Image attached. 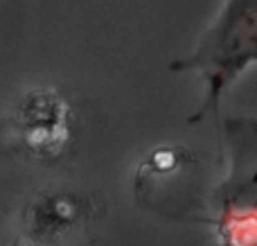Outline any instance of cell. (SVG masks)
I'll list each match as a JSON object with an SVG mask.
<instances>
[{
	"mask_svg": "<svg viewBox=\"0 0 257 246\" xmlns=\"http://www.w3.org/2000/svg\"><path fill=\"white\" fill-rule=\"evenodd\" d=\"M257 66V0H223L194 50L169 63L172 72H194L203 81V99L190 122L212 115L221 127V104L230 88Z\"/></svg>",
	"mask_w": 257,
	"mask_h": 246,
	"instance_id": "obj_1",
	"label": "cell"
},
{
	"mask_svg": "<svg viewBox=\"0 0 257 246\" xmlns=\"http://www.w3.org/2000/svg\"><path fill=\"white\" fill-rule=\"evenodd\" d=\"M16 125L23 143L39 156H54L70 138V108L54 88H32L16 108Z\"/></svg>",
	"mask_w": 257,
	"mask_h": 246,
	"instance_id": "obj_3",
	"label": "cell"
},
{
	"mask_svg": "<svg viewBox=\"0 0 257 246\" xmlns=\"http://www.w3.org/2000/svg\"><path fill=\"white\" fill-rule=\"evenodd\" d=\"M226 176L210 194L219 246H257V117H226Z\"/></svg>",
	"mask_w": 257,
	"mask_h": 246,
	"instance_id": "obj_2",
	"label": "cell"
}]
</instances>
